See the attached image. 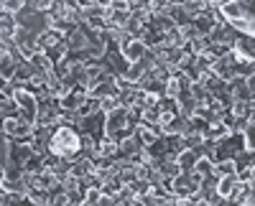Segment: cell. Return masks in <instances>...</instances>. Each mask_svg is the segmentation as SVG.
Returning <instances> with one entry per match:
<instances>
[{
  "instance_id": "d6a6232c",
  "label": "cell",
  "mask_w": 255,
  "mask_h": 206,
  "mask_svg": "<svg viewBox=\"0 0 255 206\" xmlns=\"http://www.w3.org/2000/svg\"><path fill=\"white\" fill-rule=\"evenodd\" d=\"M64 5L67 8H79V0H64Z\"/></svg>"
},
{
  "instance_id": "2e32d148",
  "label": "cell",
  "mask_w": 255,
  "mask_h": 206,
  "mask_svg": "<svg viewBox=\"0 0 255 206\" xmlns=\"http://www.w3.org/2000/svg\"><path fill=\"white\" fill-rule=\"evenodd\" d=\"M255 18H248V15H243V18H238V20H230V26L235 28L238 33H245V36H255Z\"/></svg>"
},
{
  "instance_id": "4316f807",
  "label": "cell",
  "mask_w": 255,
  "mask_h": 206,
  "mask_svg": "<svg viewBox=\"0 0 255 206\" xmlns=\"http://www.w3.org/2000/svg\"><path fill=\"white\" fill-rule=\"evenodd\" d=\"M51 3H54V0H28V8L31 10H41V13H46L49 8H51Z\"/></svg>"
},
{
  "instance_id": "9a60e30c",
  "label": "cell",
  "mask_w": 255,
  "mask_h": 206,
  "mask_svg": "<svg viewBox=\"0 0 255 206\" xmlns=\"http://www.w3.org/2000/svg\"><path fill=\"white\" fill-rule=\"evenodd\" d=\"M102 74V64H100V59H87L84 61V76H87V89L90 84Z\"/></svg>"
},
{
  "instance_id": "e0dca14e",
  "label": "cell",
  "mask_w": 255,
  "mask_h": 206,
  "mask_svg": "<svg viewBox=\"0 0 255 206\" xmlns=\"http://www.w3.org/2000/svg\"><path fill=\"white\" fill-rule=\"evenodd\" d=\"M232 74H235V76H253V74H255V61H250V59H238L235 64H232Z\"/></svg>"
},
{
  "instance_id": "4fadbf2b",
  "label": "cell",
  "mask_w": 255,
  "mask_h": 206,
  "mask_svg": "<svg viewBox=\"0 0 255 206\" xmlns=\"http://www.w3.org/2000/svg\"><path fill=\"white\" fill-rule=\"evenodd\" d=\"M209 69H212V74H217L222 81H230L232 76H235V74H232V67H230V64H225V59H222V56L212 61V67H209Z\"/></svg>"
},
{
  "instance_id": "7402d4cb",
  "label": "cell",
  "mask_w": 255,
  "mask_h": 206,
  "mask_svg": "<svg viewBox=\"0 0 255 206\" xmlns=\"http://www.w3.org/2000/svg\"><path fill=\"white\" fill-rule=\"evenodd\" d=\"M161 176H166V178H174V176H179L181 173V168H179V163L176 160H168V158H163V163H161Z\"/></svg>"
},
{
  "instance_id": "7a4b0ae2",
  "label": "cell",
  "mask_w": 255,
  "mask_h": 206,
  "mask_svg": "<svg viewBox=\"0 0 255 206\" xmlns=\"http://www.w3.org/2000/svg\"><path fill=\"white\" fill-rule=\"evenodd\" d=\"M13 99L18 105V115L23 117L26 122H31V125H36V117H38V99H36V94L31 89H26V87H15Z\"/></svg>"
},
{
  "instance_id": "30bf717a",
  "label": "cell",
  "mask_w": 255,
  "mask_h": 206,
  "mask_svg": "<svg viewBox=\"0 0 255 206\" xmlns=\"http://www.w3.org/2000/svg\"><path fill=\"white\" fill-rule=\"evenodd\" d=\"M92 171H95L92 160H90V158H84V155L74 158V160H72V168H69V173H72V176H77V178H84V176L92 173Z\"/></svg>"
},
{
  "instance_id": "8fae6325",
  "label": "cell",
  "mask_w": 255,
  "mask_h": 206,
  "mask_svg": "<svg viewBox=\"0 0 255 206\" xmlns=\"http://www.w3.org/2000/svg\"><path fill=\"white\" fill-rule=\"evenodd\" d=\"M197 158H199L197 150H191V148H184V150L176 153V163H179V168H181V171H191V168H194Z\"/></svg>"
},
{
  "instance_id": "7c38bea8",
  "label": "cell",
  "mask_w": 255,
  "mask_h": 206,
  "mask_svg": "<svg viewBox=\"0 0 255 206\" xmlns=\"http://www.w3.org/2000/svg\"><path fill=\"white\" fill-rule=\"evenodd\" d=\"M220 13L225 15L227 23H230V20H238V18H243V15H245L238 0H232V3H220ZM248 18H250V15H248Z\"/></svg>"
},
{
  "instance_id": "ba28073f",
  "label": "cell",
  "mask_w": 255,
  "mask_h": 206,
  "mask_svg": "<svg viewBox=\"0 0 255 206\" xmlns=\"http://www.w3.org/2000/svg\"><path fill=\"white\" fill-rule=\"evenodd\" d=\"M15 28H18L15 15H13V13H5V10L0 13V44H5V41H13Z\"/></svg>"
},
{
  "instance_id": "5b68a950",
  "label": "cell",
  "mask_w": 255,
  "mask_h": 206,
  "mask_svg": "<svg viewBox=\"0 0 255 206\" xmlns=\"http://www.w3.org/2000/svg\"><path fill=\"white\" fill-rule=\"evenodd\" d=\"M232 49L238 51L240 59H250V61H255V36L238 33V38H235V44H232Z\"/></svg>"
},
{
  "instance_id": "1f68e13d",
  "label": "cell",
  "mask_w": 255,
  "mask_h": 206,
  "mask_svg": "<svg viewBox=\"0 0 255 206\" xmlns=\"http://www.w3.org/2000/svg\"><path fill=\"white\" fill-rule=\"evenodd\" d=\"M179 31H181V38L186 41V44H189L191 38H197V36H199V33H197V28L191 26V23H186V26H179Z\"/></svg>"
},
{
  "instance_id": "8992f818",
  "label": "cell",
  "mask_w": 255,
  "mask_h": 206,
  "mask_svg": "<svg viewBox=\"0 0 255 206\" xmlns=\"http://www.w3.org/2000/svg\"><path fill=\"white\" fill-rule=\"evenodd\" d=\"M118 49H120V54L133 64V61H138V59L143 56L145 44H143V41H138V38H130V41H125V44H118Z\"/></svg>"
},
{
  "instance_id": "f546056e",
  "label": "cell",
  "mask_w": 255,
  "mask_h": 206,
  "mask_svg": "<svg viewBox=\"0 0 255 206\" xmlns=\"http://www.w3.org/2000/svg\"><path fill=\"white\" fill-rule=\"evenodd\" d=\"M158 99H161V94H156V92H143L140 107H156V105H158Z\"/></svg>"
},
{
  "instance_id": "3957f363",
  "label": "cell",
  "mask_w": 255,
  "mask_h": 206,
  "mask_svg": "<svg viewBox=\"0 0 255 206\" xmlns=\"http://www.w3.org/2000/svg\"><path fill=\"white\" fill-rule=\"evenodd\" d=\"M125 125H128V107L118 105L115 110L105 112V135H113L115 137Z\"/></svg>"
},
{
  "instance_id": "5bb4252c",
  "label": "cell",
  "mask_w": 255,
  "mask_h": 206,
  "mask_svg": "<svg viewBox=\"0 0 255 206\" xmlns=\"http://www.w3.org/2000/svg\"><path fill=\"white\" fill-rule=\"evenodd\" d=\"M209 46H212V41H209L207 36H197V38H191L189 44H186V51H191L194 56H199V54H207Z\"/></svg>"
},
{
  "instance_id": "52a82bcc",
  "label": "cell",
  "mask_w": 255,
  "mask_h": 206,
  "mask_svg": "<svg viewBox=\"0 0 255 206\" xmlns=\"http://www.w3.org/2000/svg\"><path fill=\"white\" fill-rule=\"evenodd\" d=\"M202 135L204 137H212V140H220V137H225V135H230V125L225 120H220V117H215V120H209L207 125H204V130H202Z\"/></svg>"
},
{
  "instance_id": "4dcf8cb0",
  "label": "cell",
  "mask_w": 255,
  "mask_h": 206,
  "mask_svg": "<svg viewBox=\"0 0 255 206\" xmlns=\"http://www.w3.org/2000/svg\"><path fill=\"white\" fill-rule=\"evenodd\" d=\"M138 122H140V107L130 105L128 107V125H138Z\"/></svg>"
},
{
  "instance_id": "836d02e7",
  "label": "cell",
  "mask_w": 255,
  "mask_h": 206,
  "mask_svg": "<svg viewBox=\"0 0 255 206\" xmlns=\"http://www.w3.org/2000/svg\"><path fill=\"white\" fill-rule=\"evenodd\" d=\"M0 206H5V191L0 189Z\"/></svg>"
},
{
  "instance_id": "ffe728a7",
  "label": "cell",
  "mask_w": 255,
  "mask_h": 206,
  "mask_svg": "<svg viewBox=\"0 0 255 206\" xmlns=\"http://www.w3.org/2000/svg\"><path fill=\"white\" fill-rule=\"evenodd\" d=\"M59 183V178L54 176V171H49V168H44L41 173H36V186H41V189H51V186H56Z\"/></svg>"
},
{
  "instance_id": "484cf974",
  "label": "cell",
  "mask_w": 255,
  "mask_h": 206,
  "mask_svg": "<svg viewBox=\"0 0 255 206\" xmlns=\"http://www.w3.org/2000/svg\"><path fill=\"white\" fill-rule=\"evenodd\" d=\"M100 186H87V191H84V204H90V206H97L100 201Z\"/></svg>"
},
{
  "instance_id": "f1b7e54d",
  "label": "cell",
  "mask_w": 255,
  "mask_h": 206,
  "mask_svg": "<svg viewBox=\"0 0 255 206\" xmlns=\"http://www.w3.org/2000/svg\"><path fill=\"white\" fill-rule=\"evenodd\" d=\"M23 201H26V194H20V191H5V206L23 204Z\"/></svg>"
},
{
  "instance_id": "44dd1931",
  "label": "cell",
  "mask_w": 255,
  "mask_h": 206,
  "mask_svg": "<svg viewBox=\"0 0 255 206\" xmlns=\"http://www.w3.org/2000/svg\"><path fill=\"white\" fill-rule=\"evenodd\" d=\"M15 69H18V61H15L10 54H8L3 61H0V76H3V79H8V81H10V79H13V74H15Z\"/></svg>"
},
{
  "instance_id": "d6986e66",
  "label": "cell",
  "mask_w": 255,
  "mask_h": 206,
  "mask_svg": "<svg viewBox=\"0 0 255 206\" xmlns=\"http://www.w3.org/2000/svg\"><path fill=\"white\" fill-rule=\"evenodd\" d=\"M26 201L28 204H49V191L41 189V186H31L26 191Z\"/></svg>"
},
{
  "instance_id": "277c9868",
  "label": "cell",
  "mask_w": 255,
  "mask_h": 206,
  "mask_svg": "<svg viewBox=\"0 0 255 206\" xmlns=\"http://www.w3.org/2000/svg\"><path fill=\"white\" fill-rule=\"evenodd\" d=\"M79 133H90L92 137L100 140V137L105 135V112L97 110V112H92V115H87V117H82Z\"/></svg>"
},
{
  "instance_id": "6da1fadb",
  "label": "cell",
  "mask_w": 255,
  "mask_h": 206,
  "mask_svg": "<svg viewBox=\"0 0 255 206\" xmlns=\"http://www.w3.org/2000/svg\"><path fill=\"white\" fill-rule=\"evenodd\" d=\"M49 153L51 155H61V158H79V150H82V133L72 125V122L61 120L51 128V135H49Z\"/></svg>"
},
{
  "instance_id": "ac0fdd59",
  "label": "cell",
  "mask_w": 255,
  "mask_h": 206,
  "mask_svg": "<svg viewBox=\"0 0 255 206\" xmlns=\"http://www.w3.org/2000/svg\"><path fill=\"white\" fill-rule=\"evenodd\" d=\"M44 158H46V155H41V153H31V155L26 158V163H23V171H31V173H41V171L46 168Z\"/></svg>"
},
{
  "instance_id": "9c48e42d",
  "label": "cell",
  "mask_w": 255,
  "mask_h": 206,
  "mask_svg": "<svg viewBox=\"0 0 255 206\" xmlns=\"http://www.w3.org/2000/svg\"><path fill=\"white\" fill-rule=\"evenodd\" d=\"M253 112H255V99H253V102L232 99V105H230V115H232V117H250Z\"/></svg>"
},
{
  "instance_id": "e575fe53",
  "label": "cell",
  "mask_w": 255,
  "mask_h": 206,
  "mask_svg": "<svg viewBox=\"0 0 255 206\" xmlns=\"http://www.w3.org/2000/svg\"><path fill=\"white\" fill-rule=\"evenodd\" d=\"M95 3H100V5H110V0H95Z\"/></svg>"
},
{
  "instance_id": "83f0119b",
  "label": "cell",
  "mask_w": 255,
  "mask_h": 206,
  "mask_svg": "<svg viewBox=\"0 0 255 206\" xmlns=\"http://www.w3.org/2000/svg\"><path fill=\"white\" fill-rule=\"evenodd\" d=\"M235 176H238V181H243V183H255V168H253V166H248V168L238 171Z\"/></svg>"
},
{
  "instance_id": "d4e9b609",
  "label": "cell",
  "mask_w": 255,
  "mask_h": 206,
  "mask_svg": "<svg viewBox=\"0 0 255 206\" xmlns=\"http://www.w3.org/2000/svg\"><path fill=\"white\" fill-rule=\"evenodd\" d=\"M202 140H204V135L202 133H189V135H184V148H191V150H199V145H202ZM199 155V153H197Z\"/></svg>"
},
{
  "instance_id": "cb8c5ba5",
  "label": "cell",
  "mask_w": 255,
  "mask_h": 206,
  "mask_svg": "<svg viewBox=\"0 0 255 206\" xmlns=\"http://www.w3.org/2000/svg\"><path fill=\"white\" fill-rule=\"evenodd\" d=\"M128 18H130V10H113V8H110V15L105 18V20H108V23H113V26H123Z\"/></svg>"
},
{
  "instance_id": "603a6c76",
  "label": "cell",
  "mask_w": 255,
  "mask_h": 206,
  "mask_svg": "<svg viewBox=\"0 0 255 206\" xmlns=\"http://www.w3.org/2000/svg\"><path fill=\"white\" fill-rule=\"evenodd\" d=\"M158 110L161 112H168V115H179V102L174 97H161L158 99Z\"/></svg>"
},
{
  "instance_id": "d590c367",
  "label": "cell",
  "mask_w": 255,
  "mask_h": 206,
  "mask_svg": "<svg viewBox=\"0 0 255 206\" xmlns=\"http://www.w3.org/2000/svg\"><path fill=\"white\" fill-rule=\"evenodd\" d=\"M220 3H232V0H220Z\"/></svg>"
}]
</instances>
